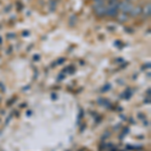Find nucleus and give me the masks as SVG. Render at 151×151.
Listing matches in <instances>:
<instances>
[{
  "label": "nucleus",
  "instance_id": "nucleus-4",
  "mask_svg": "<svg viewBox=\"0 0 151 151\" xmlns=\"http://www.w3.org/2000/svg\"><path fill=\"white\" fill-rule=\"evenodd\" d=\"M141 13H142V8L140 6H133V8L131 9L129 15H131L132 17H136V16H138Z\"/></svg>",
  "mask_w": 151,
  "mask_h": 151
},
{
  "label": "nucleus",
  "instance_id": "nucleus-1",
  "mask_svg": "<svg viewBox=\"0 0 151 151\" xmlns=\"http://www.w3.org/2000/svg\"><path fill=\"white\" fill-rule=\"evenodd\" d=\"M118 0H109L108 3H106V12L105 15L107 16H115L118 13Z\"/></svg>",
  "mask_w": 151,
  "mask_h": 151
},
{
  "label": "nucleus",
  "instance_id": "nucleus-2",
  "mask_svg": "<svg viewBox=\"0 0 151 151\" xmlns=\"http://www.w3.org/2000/svg\"><path fill=\"white\" fill-rule=\"evenodd\" d=\"M132 8H133V4L130 0H122V1H120L118 4V10H120V12L125 13V14L130 13Z\"/></svg>",
  "mask_w": 151,
  "mask_h": 151
},
{
  "label": "nucleus",
  "instance_id": "nucleus-5",
  "mask_svg": "<svg viewBox=\"0 0 151 151\" xmlns=\"http://www.w3.org/2000/svg\"><path fill=\"white\" fill-rule=\"evenodd\" d=\"M150 13H151V6H150V3H147L144 6V8L142 9V14L144 15V17L148 18L150 16Z\"/></svg>",
  "mask_w": 151,
  "mask_h": 151
},
{
  "label": "nucleus",
  "instance_id": "nucleus-3",
  "mask_svg": "<svg viewBox=\"0 0 151 151\" xmlns=\"http://www.w3.org/2000/svg\"><path fill=\"white\" fill-rule=\"evenodd\" d=\"M95 14L97 16H104L106 12V4H98V5H93Z\"/></svg>",
  "mask_w": 151,
  "mask_h": 151
},
{
  "label": "nucleus",
  "instance_id": "nucleus-6",
  "mask_svg": "<svg viewBox=\"0 0 151 151\" xmlns=\"http://www.w3.org/2000/svg\"><path fill=\"white\" fill-rule=\"evenodd\" d=\"M117 19H118L120 22H125V21L128 20V14H125V13H117Z\"/></svg>",
  "mask_w": 151,
  "mask_h": 151
}]
</instances>
